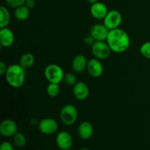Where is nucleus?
Here are the masks:
<instances>
[{
  "mask_svg": "<svg viewBox=\"0 0 150 150\" xmlns=\"http://www.w3.org/2000/svg\"><path fill=\"white\" fill-rule=\"evenodd\" d=\"M13 144L18 148H22L25 146L26 144V138L24 134L20 132H17L14 136H13Z\"/></svg>",
  "mask_w": 150,
  "mask_h": 150,
  "instance_id": "obj_20",
  "label": "nucleus"
},
{
  "mask_svg": "<svg viewBox=\"0 0 150 150\" xmlns=\"http://www.w3.org/2000/svg\"><path fill=\"white\" fill-rule=\"evenodd\" d=\"M30 9L28 8L25 4L20 6L15 9L14 11V16L16 20L19 21H24L27 20L30 15Z\"/></svg>",
  "mask_w": 150,
  "mask_h": 150,
  "instance_id": "obj_17",
  "label": "nucleus"
},
{
  "mask_svg": "<svg viewBox=\"0 0 150 150\" xmlns=\"http://www.w3.org/2000/svg\"><path fill=\"white\" fill-rule=\"evenodd\" d=\"M7 68H8V67H7V64L4 62H0V75L1 76H4L5 75Z\"/></svg>",
  "mask_w": 150,
  "mask_h": 150,
  "instance_id": "obj_27",
  "label": "nucleus"
},
{
  "mask_svg": "<svg viewBox=\"0 0 150 150\" xmlns=\"http://www.w3.org/2000/svg\"><path fill=\"white\" fill-rule=\"evenodd\" d=\"M100 61L95 57L88 61L86 71L89 76L93 78H98L103 74V66Z\"/></svg>",
  "mask_w": 150,
  "mask_h": 150,
  "instance_id": "obj_11",
  "label": "nucleus"
},
{
  "mask_svg": "<svg viewBox=\"0 0 150 150\" xmlns=\"http://www.w3.org/2000/svg\"><path fill=\"white\" fill-rule=\"evenodd\" d=\"M86 1H87L89 3H90L91 4H95V3H96V2H98V1H98V0H86Z\"/></svg>",
  "mask_w": 150,
  "mask_h": 150,
  "instance_id": "obj_29",
  "label": "nucleus"
},
{
  "mask_svg": "<svg viewBox=\"0 0 150 150\" xmlns=\"http://www.w3.org/2000/svg\"><path fill=\"white\" fill-rule=\"evenodd\" d=\"M79 150H89V149H88V148H86V147H83V148H81V149H80Z\"/></svg>",
  "mask_w": 150,
  "mask_h": 150,
  "instance_id": "obj_30",
  "label": "nucleus"
},
{
  "mask_svg": "<svg viewBox=\"0 0 150 150\" xmlns=\"http://www.w3.org/2000/svg\"><path fill=\"white\" fill-rule=\"evenodd\" d=\"M108 11L109 10H108L107 6L100 1L91 4L90 14L94 18L97 20H103L108 14Z\"/></svg>",
  "mask_w": 150,
  "mask_h": 150,
  "instance_id": "obj_12",
  "label": "nucleus"
},
{
  "mask_svg": "<svg viewBox=\"0 0 150 150\" xmlns=\"http://www.w3.org/2000/svg\"><path fill=\"white\" fill-rule=\"evenodd\" d=\"M15 36L13 31L7 27L0 29V45L1 48H9L14 43Z\"/></svg>",
  "mask_w": 150,
  "mask_h": 150,
  "instance_id": "obj_14",
  "label": "nucleus"
},
{
  "mask_svg": "<svg viewBox=\"0 0 150 150\" xmlns=\"http://www.w3.org/2000/svg\"><path fill=\"white\" fill-rule=\"evenodd\" d=\"M78 119V110L75 105L67 104L60 110V120L67 126L73 125Z\"/></svg>",
  "mask_w": 150,
  "mask_h": 150,
  "instance_id": "obj_4",
  "label": "nucleus"
},
{
  "mask_svg": "<svg viewBox=\"0 0 150 150\" xmlns=\"http://www.w3.org/2000/svg\"><path fill=\"white\" fill-rule=\"evenodd\" d=\"M35 4H36L35 0H26V1H25L24 4L28 7V8L32 9L35 7Z\"/></svg>",
  "mask_w": 150,
  "mask_h": 150,
  "instance_id": "obj_28",
  "label": "nucleus"
},
{
  "mask_svg": "<svg viewBox=\"0 0 150 150\" xmlns=\"http://www.w3.org/2000/svg\"><path fill=\"white\" fill-rule=\"evenodd\" d=\"M122 21V16L120 11L117 10H109L103 19V23L109 30L120 28Z\"/></svg>",
  "mask_w": 150,
  "mask_h": 150,
  "instance_id": "obj_6",
  "label": "nucleus"
},
{
  "mask_svg": "<svg viewBox=\"0 0 150 150\" xmlns=\"http://www.w3.org/2000/svg\"><path fill=\"white\" fill-rule=\"evenodd\" d=\"M26 69L20 64H13L7 68L5 75V79L8 84L13 88L21 87L26 79Z\"/></svg>",
  "mask_w": 150,
  "mask_h": 150,
  "instance_id": "obj_2",
  "label": "nucleus"
},
{
  "mask_svg": "<svg viewBox=\"0 0 150 150\" xmlns=\"http://www.w3.org/2000/svg\"><path fill=\"white\" fill-rule=\"evenodd\" d=\"M67 150H73V149H72L71 148H70V149H67Z\"/></svg>",
  "mask_w": 150,
  "mask_h": 150,
  "instance_id": "obj_31",
  "label": "nucleus"
},
{
  "mask_svg": "<svg viewBox=\"0 0 150 150\" xmlns=\"http://www.w3.org/2000/svg\"><path fill=\"white\" fill-rule=\"evenodd\" d=\"M83 42H84L86 45H90V46H92V45L95 42V38H93V36L89 33L87 34L86 35H85V37L83 38Z\"/></svg>",
  "mask_w": 150,
  "mask_h": 150,
  "instance_id": "obj_25",
  "label": "nucleus"
},
{
  "mask_svg": "<svg viewBox=\"0 0 150 150\" xmlns=\"http://www.w3.org/2000/svg\"><path fill=\"white\" fill-rule=\"evenodd\" d=\"M140 53L144 58L150 59V41L144 42L141 45Z\"/></svg>",
  "mask_w": 150,
  "mask_h": 150,
  "instance_id": "obj_23",
  "label": "nucleus"
},
{
  "mask_svg": "<svg viewBox=\"0 0 150 150\" xmlns=\"http://www.w3.org/2000/svg\"><path fill=\"white\" fill-rule=\"evenodd\" d=\"M64 73L62 68L57 64H50L44 70V76L49 83H60L63 81Z\"/></svg>",
  "mask_w": 150,
  "mask_h": 150,
  "instance_id": "obj_3",
  "label": "nucleus"
},
{
  "mask_svg": "<svg viewBox=\"0 0 150 150\" xmlns=\"http://www.w3.org/2000/svg\"><path fill=\"white\" fill-rule=\"evenodd\" d=\"M26 0H5L6 4L11 8H17L25 4Z\"/></svg>",
  "mask_w": 150,
  "mask_h": 150,
  "instance_id": "obj_24",
  "label": "nucleus"
},
{
  "mask_svg": "<svg viewBox=\"0 0 150 150\" xmlns=\"http://www.w3.org/2000/svg\"><path fill=\"white\" fill-rule=\"evenodd\" d=\"M38 129L45 135H52L58 130V123L54 119L44 118L39 122Z\"/></svg>",
  "mask_w": 150,
  "mask_h": 150,
  "instance_id": "obj_7",
  "label": "nucleus"
},
{
  "mask_svg": "<svg viewBox=\"0 0 150 150\" xmlns=\"http://www.w3.org/2000/svg\"><path fill=\"white\" fill-rule=\"evenodd\" d=\"M88 61L86 57L82 54L76 55L72 61V68L75 73H81L86 70Z\"/></svg>",
  "mask_w": 150,
  "mask_h": 150,
  "instance_id": "obj_16",
  "label": "nucleus"
},
{
  "mask_svg": "<svg viewBox=\"0 0 150 150\" xmlns=\"http://www.w3.org/2000/svg\"><path fill=\"white\" fill-rule=\"evenodd\" d=\"M0 150H14V148L10 142H3L0 145Z\"/></svg>",
  "mask_w": 150,
  "mask_h": 150,
  "instance_id": "obj_26",
  "label": "nucleus"
},
{
  "mask_svg": "<svg viewBox=\"0 0 150 150\" xmlns=\"http://www.w3.org/2000/svg\"><path fill=\"white\" fill-rule=\"evenodd\" d=\"M10 22V13L4 5L0 6V28L7 27Z\"/></svg>",
  "mask_w": 150,
  "mask_h": 150,
  "instance_id": "obj_18",
  "label": "nucleus"
},
{
  "mask_svg": "<svg viewBox=\"0 0 150 150\" xmlns=\"http://www.w3.org/2000/svg\"><path fill=\"white\" fill-rule=\"evenodd\" d=\"M46 92L48 95L51 98H55L59 94L60 86L59 83H49L46 88Z\"/></svg>",
  "mask_w": 150,
  "mask_h": 150,
  "instance_id": "obj_21",
  "label": "nucleus"
},
{
  "mask_svg": "<svg viewBox=\"0 0 150 150\" xmlns=\"http://www.w3.org/2000/svg\"><path fill=\"white\" fill-rule=\"evenodd\" d=\"M106 42L111 51L117 54L125 52L130 45L128 34L120 28L109 31Z\"/></svg>",
  "mask_w": 150,
  "mask_h": 150,
  "instance_id": "obj_1",
  "label": "nucleus"
},
{
  "mask_svg": "<svg viewBox=\"0 0 150 150\" xmlns=\"http://www.w3.org/2000/svg\"><path fill=\"white\" fill-rule=\"evenodd\" d=\"M109 31L103 23H96L92 26L89 33L93 36L95 41H106Z\"/></svg>",
  "mask_w": 150,
  "mask_h": 150,
  "instance_id": "obj_10",
  "label": "nucleus"
},
{
  "mask_svg": "<svg viewBox=\"0 0 150 150\" xmlns=\"http://www.w3.org/2000/svg\"><path fill=\"white\" fill-rule=\"evenodd\" d=\"M17 132L18 125L14 120L6 119L0 123V134L4 137H12Z\"/></svg>",
  "mask_w": 150,
  "mask_h": 150,
  "instance_id": "obj_8",
  "label": "nucleus"
},
{
  "mask_svg": "<svg viewBox=\"0 0 150 150\" xmlns=\"http://www.w3.org/2000/svg\"><path fill=\"white\" fill-rule=\"evenodd\" d=\"M56 144L62 150L70 149L73 146V140L71 135L67 131H60L56 136Z\"/></svg>",
  "mask_w": 150,
  "mask_h": 150,
  "instance_id": "obj_9",
  "label": "nucleus"
},
{
  "mask_svg": "<svg viewBox=\"0 0 150 150\" xmlns=\"http://www.w3.org/2000/svg\"><path fill=\"white\" fill-rule=\"evenodd\" d=\"M93 126L87 121L82 122L78 127V134L82 140H88L90 139L93 135Z\"/></svg>",
  "mask_w": 150,
  "mask_h": 150,
  "instance_id": "obj_15",
  "label": "nucleus"
},
{
  "mask_svg": "<svg viewBox=\"0 0 150 150\" xmlns=\"http://www.w3.org/2000/svg\"><path fill=\"white\" fill-rule=\"evenodd\" d=\"M62 81L67 86H73L78 82L76 76L72 73H67L64 74Z\"/></svg>",
  "mask_w": 150,
  "mask_h": 150,
  "instance_id": "obj_22",
  "label": "nucleus"
},
{
  "mask_svg": "<svg viewBox=\"0 0 150 150\" xmlns=\"http://www.w3.org/2000/svg\"><path fill=\"white\" fill-rule=\"evenodd\" d=\"M91 51L95 58L103 60L109 57L112 51L106 41H95L91 46Z\"/></svg>",
  "mask_w": 150,
  "mask_h": 150,
  "instance_id": "obj_5",
  "label": "nucleus"
},
{
  "mask_svg": "<svg viewBox=\"0 0 150 150\" xmlns=\"http://www.w3.org/2000/svg\"><path fill=\"white\" fill-rule=\"evenodd\" d=\"M35 62V58L34 55L31 53H25L21 56L20 59V64L24 69H28L34 65Z\"/></svg>",
  "mask_w": 150,
  "mask_h": 150,
  "instance_id": "obj_19",
  "label": "nucleus"
},
{
  "mask_svg": "<svg viewBox=\"0 0 150 150\" xmlns=\"http://www.w3.org/2000/svg\"><path fill=\"white\" fill-rule=\"evenodd\" d=\"M73 93L75 98L79 100H84L88 98L89 94V88L86 83L78 81L73 86Z\"/></svg>",
  "mask_w": 150,
  "mask_h": 150,
  "instance_id": "obj_13",
  "label": "nucleus"
}]
</instances>
